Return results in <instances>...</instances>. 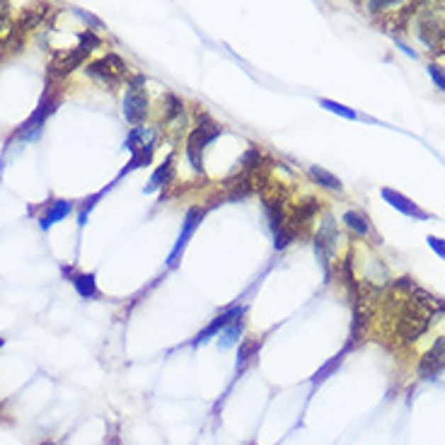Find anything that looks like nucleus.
<instances>
[{
  "label": "nucleus",
  "instance_id": "6e6552de",
  "mask_svg": "<svg viewBox=\"0 0 445 445\" xmlns=\"http://www.w3.org/2000/svg\"><path fill=\"white\" fill-rule=\"evenodd\" d=\"M54 109H56V97L46 92L44 99H42V102H39L37 111H34V114L29 116V119L25 121V124L20 126V131H17V138H22V140H32V138H37V136H39V131H42V126H44V121H46V116H49Z\"/></svg>",
  "mask_w": 445,
  "mask_h": 445
},
{
  "label": "nucleus",
  "instance_id": "39448f33",
  "mask_svg": "<svg viewBox=\"0 0 445 445\" xmlns=\"http://www.w3.org/2000/svg\"><path fill=\"white\" fill-rule=\"evenodd\" d=\"M124 116L131 126H143L145 116H148V92H145V78L143 75H133L126 85L124 97Z\"/></svg>",
  "mask_w": 445,
  "mask_h": 445
},
{
  "label": "nucleus",
  "instance_id": "20e7f679",
  "mask_svg": "<svg viewBox=\"0 0 445 445\" xmlns=\"http://www.w3.org/2000/svg\"><path fill=\"white\" fill-rule=\"evenodd\" d=\"M85 73L102 87L114 90V87H119L126 80V63H124V58L121 56L107 54V56L97 58V61L87 63Z\"/></svg>",
  "mask_w": 445,
  "mask_h": 445
},
{
  "label": "nucleus",
  "instance_id": "f8f14e48",
  "mask_svg": "<svg viewBox=\"0 0 445 445\" xmlns=\"http://www.w3.org/2000/svg\"><path fill=\"white\" fill-rule=\"evenodd\" d=\"M383 198L390 203L392 208H397L400 213L409 215V218H421V220L429 218V213H426V210H421V208L417 206V203L409 201V198L404 196V194H400V191H395V189H383Z\"/></svg>",
  "mask_w": 445,
  "mask_h": 445
},
{
  "label": "nucleus",
  "instance_id": "a878e982",
  "mask_svg": "<svg viewBox=\"0 0 445 445\" xmlns=\"http://www.w3.org/2000/svg\"><path fill=\"white\" fill-rule=\"evenodd\" d=\"M102 194H104V191H99V194L90 196V198H87V201L83 203V208H80V215H78V220H80V227H83L85 222H87V213H90V210H92V206H95V201H99V198H102Z\"/></svg>",
  "mask_w": 445,
  "mask_h": 445
},
{
  "label": "nucleus",
  "instance_id": "ddd939ff",
  "mask_svg": "<svg viewBox=\"0 0 445 445\" xmlns=\"http://www.w3.org/2000/svg\"><path fill=\"white\" fill-rule=\"evenodd\" d=\"M49 5L46 3H37L32 5V8H27L25 13H22L20 22H17V32H29V29H37L42 22L49 17Z\"/></svg>",
  "mask_w": 445,
  "mask_h": 445
},
{
  "label": "nucleus",
  "instance_id": "cd10ccee",
  "mask_svg": "<svg viewBox=\"0 0 445 445\" xmlns=\"http://www.w3.org/2000/svg\"><path fill=\"white\" fill-rule=\"evenodd\" d=\"M426 242H429V247H431L433 252H436L438 257H443V259H445V240L429 235V240H426Z\"/></svg>",
  "mask_w": 445,
  "mask_h": 445
},
{
  "label": "nucleus",
  "instance_id": "0eeeda50",
  "mask_svg": "<svg viewBox=\"0 0 445 445\" xmlns=\"http://www.w3.org/2000/svg\"><path fill=\"white\" fill-rule=\"evenodd\" d=\"M201 220H203V208L191 206L189 210H186L184 225H181V230H179V237H177V242H174V247H172V252H169V257H167V264H169V266L177 264L179 257L184 254L186 244H189V240H191V235L196 232V227H198V222H201Z\"/></svg>",
  "mask_w": 445,
  "mask_h": 445
},
{
  "label": "nucleus",
  "instance_id": "7c9ffc66",
  "mask_svg": "<svg viewBox=\"0 0 445 445\" xmlns=\"http://www.w3.org/2000/svg\"><path fill=\"white\" fill-rule=\"evenodd\" d=\"M46 445H51V443H46Z\"/></svg>",
  "mask_w": 445,
  "mask_h": 445
},
{
  "label": "nucleus",
  "instance_id": "9d476101",
  "mask_svg": "<svg viewBox=\"0 0 445 445\" xmlns=\"http://www.w3.org/2000/svg\"><path fill=\"white\" fill-rule=\"evenodd\" d=\"M317 213H320V201H317V198H303V201L288 213L291 227L295 232L298 230H305V227L312 225V220L317 218Z\"/></svg>",
  "mask_w": 445,
  "mask_h": 445
},
{
  "label": "nucleus",
  "instance_id": "7ed1b4c3",
  "mask_svg": "<svg viewBox=\"0 0 445 445\" xmlns=\"http://www.w3.org/2000/svg\"><path fill=\"white\" fill-rule=\"evenodd\" d=\"M218 136H220V126L203 116L201 124L194 126V131L186 138V160H189V165L194 167L198 174H203V150Z\"/></svg>",
  "mask_w": 445,
  "mask_h": 445
},
{
  "label": "nucleus",
  "instance_id": "f257e3e1",
  "mask_svg": "<svg viewBox=\"0 0 445 445\" xmlns=\"http://www.w3.org/2000/svg\"><path fill=\"white\" fill-rule=\"evenodd\" d=\"M438 308H445L438 298L429 295L426 291L412 288L409 298L404 300L402 310L397 312V325H395L397 337H400L404 344H412L417 342V339H421L429 332L433 315L438 312Z\"/></svg>",
  "mask_w": 445,
  "mask_h": 445
},
{
  "label": "nucleus",
  "instance_id": "aec40b11",
  "mask_svg": "<svg viewBox=\"0 0 445 445\" xmlns=\"http://www.w3.org/2000/svg\"><path fill=\"white\" fill-rule=\"evenodd\" d=\"M308 174L312 177V181H317L320 186H325V189H332V191H342V181L334 177L332 172H327V169H322L317 165L308 167Z\"/></svg>",
  "mask_w": 445,
  "mask_h": 445
},
{
  "label": "nucleus",
  "instance_id": "1a4fd4ad",
  "mask_svg": "<svg viewBox=\"0 0 445 445\" xmlns=\"http://www.w3.org/2000/svg\"><path fill=\"white\" fill-rule=\"evenodd\" d=\"M237 317H244V308L242 305H235V308H227L225 312H220L218 317H215L210 325L206 327V329H201L196 334V339H194V347H198V344H206L210 337H218V334L225 329L230 322H235Z\"/></svg>",
  "mask_w": 445,
  "mask_h": 445
},
{
  "label": "nucleus",
  "instance_id": "dca6fc26",
  "mask_svg": "<svg viewBox=\"0 0 445 445\" xmlns=\"http://www.w3.org/2000/svg\"><path fill=\"white\" fill-rule=\"evenodd\" d=\"M73 210V203L70 201H54V203H49V210L39 218V225H42V230H49L54 222L58 220H63V218H68V213Z\"/></svg>",
  "mask_w": 445,
  "mask_h": 445
},
{
  "label": "nucleus",
  "instance_id": "5701e85b",
  "mask_svg": "<svg viewBox=\"0 0 445 445\" xmlns=\"http://www.w3.org/2000/svg\"><path fill=\"white\" fill-rule=\"evenodd\" d=\"M320 104H322L325 109H329L332 114H339V116H344V119H356V111H354V109L344 107V104L334 102V99H320Z\"/></svg>",
  "mask_w": 445,
  "mask_h": 445
},
{
  "label": "nucleus",
  "instance_id": "423d86ee",
  "mask_svg": "<svg viewBox=\"0 0 445 445\" xmlns=\"http://www.w3.org/2000/svg\"><path fill=\"white\" fill-rule=\"evenodd\" d=\"M337 242H339L337 222H334V215L327 213L325 220L320 222L317 235H315V254H317L320 264L325 266V274H329V264L334 259V252H337Z\"/></svg>",
  "mask_w": 445,
  "mask_h": 445
},
{
  "label": "nucleus",
  "instance_id": "c85d7f7f",
  "mask_svg": "<svg viewBox=\"0 0 445 445\" xmlns=\"http://www.w3.org/2000/svg\"><path fill=\"white\" fill-rule=\"evenodd\" d=\"M75 13H78V17H83L85 22H90L92 27L95 29H102V22L97 20V17H92V15H87V13H83V10H75Z\"/></svg>",
  "mask_w": 445,
  "mask_h": 445
},
{
  "label": "nucleus",
  "instance_id": "6ab92c4d",
  "mask_svg": "<svg viewBox=\"0 0 445 445\" xmlns=\"http://www.w3.org/2000/svg\"><path fill=\"white\" fill-rule=\"evenodd\" d=\"M242 327H244V320L242 317H237L235 322H230V325L225 327L220 334H218V344H220V349H230V347H235L237 344V339L242 337Z\"/></svg>",
  "mask_w": 445,
  "mask_h": 445
},
{
  "label": "nucleus",
  "instance_id": "9b49d317",
  "mask_svg": "<svg viewBox=\"0 0 445 445\" xmlns=\"http://www.w3.org/2000/svg\"><path fill=\"white\" fill-rule=\"evenodd\" d=\"M441 368H445V337L436 339V344L429 349V354L421 359L419 373L421 376H426V378H431V376H436Z\"/></svg>",
  "mask_w": 445,
  "mask_h": 445
},
{
  "label": "nucleus",
  "instance_id": "412c9836",
  "mask_svg": "<svg viewBox=\"0 0 445 445\" xmlns=\"http://www.w3.org/2000/svg\"><path fill=\"white\" fill-rule=\"evenodd\" d=\"M13 34V17L8 10V0H0V44H5Z\"/></svg>",
  "mask_w": 445,
  "mask_h": 445
},
{
  "label": "nucleus",
  "instance_id": "2eb2a0df",
  "mask_svg": "<svg viewBox=\"0 0 445 445\" xmlns=\"http://www.w3.org/2000/svg\"><path fill=\"white\" fill-rule=\"evenodd\" d=\"M70 283H73L75 293L85 300H92V298L99 295L95 274H70Z\"/></svg>",
  "mask_w": 445,
  "mask_h": 445
},
{
  "label": "nucleus",
  "instance_id": "393cba45",
  "mask_svg": "<svg viewBox=\"0 0 445 445\" xmlns=\"http://www.w3.org/2000/svg\"><path fill=\"white\" fill-rule=\"evenodd\" d=\"M257 349H259V344H244L242 349H240V361H237V368H244L247 366V361L252 356L257 354Z\"/></svg>",
  "mask_w": 445,
  "mask_h": 445
},
{
  "label": "nucleus",
  "instance_id": "f03ea898",
  "mask_svg": "<svg viewBox=\"0 0 445 445\" xmlns=\"http://www.w3.org/2000/svg\"><path fill=\"white\" fill-rule=\"evenodd\" d=\"M102 44V39L97 37L95 32H83L80 34V44L75 49L68 51H56L54 58L49 63V75L51 78H66V75L73 73L75 68L83 66V61L90 56V51H95L97 46Z\"/></svg>",
  "mask_w": 445,
  "mask_h": 445
},
{
  "label": "nucleus",
  "instance_id": "f3484780",
  "mask_svg": "<svg viewBox=\"0 0 445 445\" xmlns=\"http://www.w3.org/2000/svg\"><path fill=\"white\" fill-rule=\"evenodd\" d=\"M162 114H165V121H169V124L186 119L184 104H181V99L177 95H172V92H167V95L162 97Z\"/></svg>",
  "mask_w": 445,
  "mask_h": 445
},
{
  "label": "nucleus",
  "instance_id": "4468645a",
  "mask_svg": "<svg viewBox=\"0 0 445 445\" xmlns=\"http://www.w3.org/2000/svg\"><path fill=\"white\" fill-rule=\"evenodd\" d=\"M172 177H174V157L169 155L167 160L162 162V165H157V169L153 172V177H150V181H148V186H145V191H148V194H153V191L162 189V186H167L169 181H172Z\"/></svg>",
  "mask_w": 445,
  "mask_h": 445
},
{
  "label": "nucleus",
  "instance_id": "b1692460",
  "mask_svg": "<svg viewBox=\"0 0 445 445\" xmlns=\"http://www.w3.org/2000/svg\"><path fill=\"white\" fill-rule=\"evenodd\" d=\"M339 363H342V356H334V359L327 363L325 368H322V371H317L315 373V378H312V383H322V380H325L327 376H329V373H334L339 368Z\"/></svg>",
  "mask_w": 445,
  "mask_h": 445
},
{
  "label": "nucleus",
  "instance_id": "c756f323",
  "mask_svg": "<svg viewBox=\"0 0 445 445\" xmlns=\"http://www.w3.org/2000/svg\"><path fill=\"white\" fill-rule=\"evenodd\" d=\"M356 3H361V0H356Z\"/></svg>",
  "mask_w": 445,
  "mask_h": 445
},
{
  "label": "nucleus",
  "instance_id": "a211bd4d",
  "mask_svg": "<svg viewBox=\"0 0 445 445\" xmlns=\"http://www.w3.org/2000/svg\"><path fill=\"white\" fill-rule=\"evenodd\" d=\"M344 225H347L351 232H356L359 237H366L368 232H371V222H368V218L361 210H347V213H344Z\"/></svg>",
  "mask_w": 445,
  "mask_h": 445
},
{
  "label": "nucleus",
  "instance_id": "4be33fe9",
  "mask_svg": "<svg viewBox=\"0 0 445 445\" xmlns=\"http://www.w3.org/2000/svg\"><path fill=\"white\" fill-rule=\"evenodd\" d=\"M407 0H368V13L371 15H380V13H388V10L402 8Z\"/></svg>",
  "mask_w": 445,
  "mask_h": 445
},
{
  "label": "nucleus",
  "instance_id": "bb28decb",
  "mask_svg": "<svg viewBox=\"0 0 445 445\" xmlns=\"http://www.w3.org/2000/svg\"><path fill=\"white\" fill-rule=\"evenodd\" d=\"M429 75L433 78L436 87H441V90L445 92V70L441 66H436V63H431V66H429Z\"/></svg>",
  "mask_w": 445,
  "mask_h": 445
}]
</instances>
